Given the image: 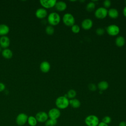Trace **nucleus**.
Masks as SVG:
<instances>
[{
  "label": "nucleus",
  "mask_w": 126,
  "mask_h": 126,
  "mask_svg": "<svg viewBox=\"0 0 126 126\" xmlns=\"http://www.w3.org/2000/svg\"><path fill=\"white\" fill-rule=\"evenodd\" d=\"M55 105L59 109H64L69 105V100L65 96H60L57 98Z\"/></svg>",
  "instance_id": "nucleus-1"
},
{
  "label": "nucleus",
  "mask_w": 126,
  "mask_h": 126,
  "mask_svg": "<svg viewBox=\"0 0 126 126\" xmlns=\"http://www.w3.org/2000/svg\"><path fill=\"white\" fill-rule=\"evenodd\" d=\"M47 21L50 25L52 26L58 25L61 21L60 15L57 12H51L48 15Z\"/></svg>",
  "instance_id": "nucleus-2"
},
{
  "label": "nucleus",
  "mask_w": 126,
  "mask_h": 126,
  "mask_svg": "<svg viewBox=\"0 0 126 126\" xmlns=\"http://www.w3.org/2000/svg\"><path fill=\"white\" fill-rule=\"evenodd\" d=\"M84 122L87 126H97L99 123L98 117L95 115H90L87 116L85 118Z\"/></svg>",
  "instance_id": "nucleus-3"
},
{
  "label": "nucleus",
  "mask_w": 126,
  "mask_h": 126,
  "mask_svg": "<svg viewBox=\"0 0 126 126\" xmlns=\"http://www.w3.org/2000/svg\"><path fill=\"white\" fill-rule=\"evenodd\" d=\"M63 23L67 27H72L75 24V18L73 15L70 13H67L63 15Z\"/></svg>",
  "instance_id": "nucleus-4"
},
{
  "label": "nucleus",
  "mask_w": 126,
  "mask_h": 126,
  "mask_svg": "<svg viewBox=\"0 0 126 126\" xmlns=\"http://www.w3.org/2000/svg\"><path fill=\"white\" fill-rule=\"evenodd\" d=\"M108 15V10L104 7H98L94 12L95 17L98 19H103Z\"/></svg>",
  "instance_id": "nucleus-5"
},
{
  "label": "nucleus",
  "mask_w": 126,
  "mask_h": 126,
  "mask_svg": "<svg viewBox=\"0 0 126 126\" xmlns=\"http://www.w3.org/2000/svg\"><path fill=\"white\" fill-rule=\"evenodd\" d=\"M106 32L110 36L117 35L120 31V28L116 25L112 24L108 26L106 28Z\"/></svg>",
  "instance_id": "nucleus-6"
},
{
  "label": "nucleus",
  "mask_w": 126,
  "mask_h": 126,
  "mask_svg": "<svg viewBox=\"0 0 126 126\" xmlns=\"http://www.w3.org/2000/svg\"><path fill=\"white\" fill-rule=\"evenodd\" d=\"M28 116L24 113H19L16 118L15 121L16 124L19 126H22L25 125L28 121Z\"/></svg>",
  "instance_id": "nucleus-7"
},
{
  "label": "nucleus",
  "mask_w": 126,
  "mask_h": 126,
  "mask_svg": "<svg viewBox=\"0 0 126 126\" xmlns=\"http://www.w3.org/2000/svg\"><path fill=\"white\" fill-rule=\"evenodd\" d=\"M61 115V111L58 108H52L50 109L48 112V115L49 119L57 120L60 118Z\"/></svg>",
  "instance_id": "nucleus-8"
},
{
  "label": "nucleus",
  "mask_w": 126,
  "mask_h": 126,
  "mask_svg": "<svg viewBox=\"0 0 126 126\" xmlns=\"http://www.w3.org/2000/svg\"><path fill=\"white\" fill-rule=\"evenodd\" d=\"M56 0H40L39 2L43 8L45 9H49L55 7L57 2Z\"/></svg>",
  "instance_id": "nucleus-9"
},
{
  "label": "nucleus",
  "mask_w": 126,
  "mask_h": 126,
  "mask_svg": "<svg viewBox=\"0 0 126 126\" xmlns=\"http://www.w3.org/2000/svg\"><path fill=\"white\" fill-rule=\"evenodd\" d=\"M35 117L36 118L38 122L41 123H45L46 121L49 119L48 113L45 111L38 112L36 114Z\"/></svg>",
  "instance_id": "nucleus-10"
},
{
  "label": "nucleus",
  "mask_w": 126,
  "mask_h": 126,
  "mask_svg": "<svg viewBox=\"0 0 126 126\" xmlns=\"http://www.w3.org/2000/svg\"><path fill=\"white\" fill-rule=\"evenodd\" d=\"M10 40L9 38L6 36H2L0 37V47L1 48L6 49L8 48V47L10 45Z\"/></svg>",
  "instance_id": "nucleus-11"
},
{
  "label": "nucleus",
  "mask_w": 126,
  "mask_h": 126,
  "mask_svg": "<svg viewBox=\"0 0 126 126\" xmlns=\"http://www.w3.org/2000/svg\"><path fill=\"white\" fill-rule=\"evenodd\" d=\"M35 16L40 19L45 18L47 16V11L46 9L42 7L38 8L35 12Z\"/></svg>",
  "instance_id": "nucleus-12"
},
{
  "label": "nucleus",
  "mask_w": 126,
  "mask_h": 126,
  "mask_svg": "<svg viewBox=\"0 0 126 126\" xmlns=\"http://www.w3.org/2000/svg\"><path fill=\"white\" fill-rule=\"evenodd\" d=\"M93 26V21L89 18H87L83 20L81 23V27L85 30H89L91 29Z\"/></svg>",
  "instance_id": "nucleus-13"
},
{
  "label": "nucleus",
  "mask_w": 126,
  "mask_h": 126,
  "mask_svg": "<svg viewBox=\"0 0 126 126\" xmlns=\"http://www.w3.org/2000/svg\"><path fill=\"white\" fill-rule=\"evenodd\" d=\"M39 68L41 72L43 73H47L50 70L51 65L48 62L43 61L40 64Z\"/></svg>",
  "instance_id": "nucleus-14"
},
{
  "label": "nucleus",
  "mask_w": 126,
  "mask_h": 126,
  "mask_svg": "<svg viewBox=\"0 0 126 126\" xmlns=\"http://www.w3.org/2000/svg\"><path fill=\"white\" fill-rule=\"evenodd\" d=\"M55 7L56 9L60 12L64 11L67 8L66 3L63 1H57Z\"/></svg>",
  "instance_id": "nucleus-15"
},
{
  "label": "nucleus",
  "mask_w": 126,
  "mask_h": 126,
  "mask_svg": "<svg viewBox=\"0 0 126 126\" xmlns=\"http://www.w3.org/2000/svg\"><path fill=\"white\" fill-rule=\"evenodd\" d=\"M10 31L9 27L4 24H0V35L5 36Z\"/></svg>",
  "instance_id": "nucleus-16"
},
{
  "label": "nucleus",
  "mask_w": 126,
  "mask_h": 126,
  "mask_svg": "<svg viewBox=\"0 0 126 126\" xmlns=\"http://www.w3.org/2000/svg\"><path fill=\"white\" fill-rule=\"evenodd\" d=\"M1 55L6 59H10L13 56V53L10 49L6 48L1 51Z\"/></svg>",
  "instance_id": "nucleus-17"
},
{
  "label": "nucleus",
  "mask_w": 126,
  "mask_h": 126,
  "mask_svg": "<svg viewBox=\"0 0 126 126\" xmlns=\"http://www.w3.org/2000/svg\"><path fill=\"white\" fill-rule=\"evenodd\" d=\"M108 15L112 19H116L119 16V12L116 8H111L108 10Z\"/></svg>",
  "instance_id": "nucleus-18"
},
{
  "label": "nucleus",
  "mask_w": 126,
  "mask_h": 126,
  "mask_svg": "<svg viewBox=\"0 0 126 126\" xmlns=\"http://www.w3.org/2000/svg\"><path fill=\"white\" fill-rule=\"evenodd\" d=\"M109 87V84L106 81H101L97 84V88L100 91L106 90Z\"/></svg>",
  "instance_id": "nucleus-19"
},
{
  "label": "nucleus",
  "mask_w": 126,
  "mask_h": 126,
  "mask_svg": "<svg viewBox=\"0 0 126 126\" xmlns=\"http://www.w3.org/2000/svg\"><path fill=\"white\" fill-rule=\"evenodd\" d=\"M125 43H126L125 38L123 36H118L115 40V44L119 47H121L124 46V45L125 44Z\"/></svg>",
  "instance_id": "nucleus-20"
},
{
  "label": "nucleus",
  "mask_w": 126,
  "mask_h": 126,
  "mask_svg": "<svg viewBox=\"0 0 126 126\" xmlns=\"http://www.w3.org/2000/svg\"><path fill=\"white\" fill-rule=\"evenodd\" d=\"M69 105L73 108H78L81 105V102L77 98H72L69 99Z\"/></svg>",
  "instance_id": "nucleus-21"
},
{
  "label": "nucleus",
  "mask_w": 126,
  "mask_h": 126,
  "mask_svg": "<svg viewBox=\"0 0 126 126\" xmlns=\"http://www.w3.org/2000/svg\"><path fill=\"white\" fill-rule=\"evenodd\" d=\"M27 123L30 126H36L38 122L35 116H30L28 117Z\"/></svg>",
  "instance_id": "nucleus-22"
},
{
  "label": "nucleus",
  "mask_w": 126,
  "mask_h": 126,
  "mask_svg": "<svg viewBox=\"0 0 126 126\" xmlns=\"http://www.w3.org/2000/svg\"><path fill=\"white\" fill-rule=\"evenodd\" d=\"M76 94H77L76 92L74 90L70 89L68 91L67 94L64 96H65L66 97H67L68 98H69L70 99L74 98L76 96Z\"/></svg>",
  "instance_id": "nucleus-23"
},
{
  "label": "nucleus",
  "mask_w": 126,
  "mask_h": 126,
  "mask_svg": "<svg viewBox=\"0 0 126 126\" xmlns=\"http://www.w3.org/2000/svg\"><path fill=\"white\" fill-rule=\"evenodd\" d=\"M57 124V120L48 119L45 123V126H55Z\"/></svg>",
  "instance_id": "nucleus-24"
},
{
  "label": "nucleus",
  "mask_w": 126,
  "mask_h": 126,
  "mask_svg": "<svg viewBox=\"0 0 126 126\" xmlns=\"http://www.w3.org/2000/svg\"><path fill=\"white\" fill-rule=\"evenodd\" d=\"M95 7V4L93 1H90L89 2L86 6V9L88 12H92L93 11Z\"/></svg>",
  "instance_id": "nucleus-25"
},
{
  "label": "nucleus",
  "mask_w": 126,
  "mask_h": 126,
  "mask_svg": "<svg viewBox=\"0 0 126 126\" xmlns=\"http://www.w3.org/2000/svg\"><path fill=\"white\" fill-rule=\"evenodd\" d=\"M54 32H55V30L53 26L51 25H49L46 27L45 32L48 35H52L54 33Z\"/></svg>",
  "instance_id": "nucleus-26"
},
{
  "label": "nucleus",
  "mask_w": 126,
  "mask_h": 126,
  "mask_svg": "<svg viewBox=\"0 0 126 126\" xmlns=\"http://www.w3.org/2000/svg\"><path fill=\"white\" fill-rule=\"evenodd\" d=\"M71 30L74 33H78L80 31V27L78 25L74 24L71 27Z\"/></svg>",
  "instance_id": "nucleus-27"
},
{
  "label": "nucleus",
  "mask_w": 126,
  "mask_h": 126,
  "mask_svg": "<svg viewBox=\"0 0 126 126\" xmlns=\"http://www.w3.org/2000/svg\"><path fill=\"white\" fill-rule=\"evenodd\" d=\"M111 121H112V119L111 117L108 116H106L104 117L102 119V122L107 125L109 124L111 122Z\"/></svg>",
  "instance_id": "nucleus-28"
},
{
  "label": "nucleus",
  "mask_w": 126,
  "mask_h": 126,
  "mask_svg": "<svg viewBox=\"0 0 126 126\" xmlns=\"http://www.w3.org/2000/svg\"><path fill=\"white\" fill-rule=\"evenodd\" d=\"M95 32L98 35H102L104 33L105 30L102 28H98L96 30Z\"/></svg>",
  "instance_id": "nucleus-29"
},
{
  "label": "nucleus",
  "mask_w": 126,
  "mask_h": 126,
  "mask_svg": "<svg viewBox=\"0 0 126 126\" xmlns=\"http://www.w3.org/2000/svg\"><path fill=\"white\" fill-rule=\"evenodd\" d=\"M103 7L106 9L110 7L111 5V2L109 0H105L103 1Z\"/></svg>",
  "instance_id": "nucleus-30"
},
{
  "label": "nucleus",
  "mask_w": 126,
  "mask_h": 126,
  "mask_svg": "<svg viewBox=\"0 0 126 126\" xmlns=\"http://www.w3.org/2000/svg\"><path fill=\"white\" fill-rule=\"evenodd\" d=\"M88 88L91 91H95L96 90L97 87L95 84L93 83H90L88 85Z\"/></svg>",
  "instance_id": "nucleus-31"
},
{
  "label": "nucleus",
  "mask_w": 126,
  "mask_h": 126,
  "mask_svg": "<svg viewBox=\"0 0 126 126\" xmlns=\"http://www.w3.org/2000/svg\"><path fill=\"white\" fill-rule=\"evenodd\" d=\"M5 89V85L2 82H0V92H2Z\"/></svg>",
  "instance_id": "nucleus-32"
},
{
  "label": "nucleus",
  "mask_w": 126,
  "mask_h": 126,
  "mask_svg": "<svg viewBox=\"0 0 126 126\" xmlns=\"http://www.w3.org/2000/svg\"><path fill=\"white\" fill-rule=\"evenodd\" d=\"M97 126H108V125H107V124H105V123H103L101 121V122L99 123Z\"/></svg>",
  "instance_id": "nucleus-33"
},
{
  "label": "nucleus",
  "mask_w": 126,
  "mask_h": 126,
  "mask_svg": "<svg viewBox=\"0 0 126 126\" xmlns=\"http://www.w3.org/2000/svg\"><path fill=\"white\" fill-rule=\"evenodd\" d=\"M119 126H126V121H121L119 124Z\"/></svg>",
  "instance_id": "nucleus-34"
},
{
  "label": "nucleus",
  "mask_w": 126,
  "mask_h": 126,
  "mask_svg": "<svg viewBox=\"0 0 126 126\" xmlns=\"http://www.w3.org/2000/svg\"><path fill=\"white\" fill-rule=\"evenodd\" d=\"M123 12L124 15L126 17V6H125V7H124V8L123 9Z\"/></svg>",
  "instance_id": "nucleus-35"
},
{
  "label": "nucleus",
  "mask_w": 126,
  "mask_h": 126,
  "mask_svg": "<svg viewBox=\"0 0 126 126\" xmlns=\"http://www.w3.org/2000/svg\"><path fill=\"white\" fill-rule=\"evenodd\" d=\"M1 51V48L0 47V52Z\"/></svg>",
  "instance_id": "nucleus-36"
},
{
  "label": "nucleus",
  "mask_w": 126,
  "mask_h": 126,
  "mask_svg": "<svg viewBox=\"0 0 126 126\" xmlns=\"http://www.w3.org/2000/svg\"><path fill=\"white\" fill-rule=\"evenodd\" d=\"M125 3H126V0L125 1Z\"/></svg>",
  "instance_id": "nucleus-37"
},
{
  "label": "nucleus",
  "mask_w": 126,
  "mask_h": 126,
  "mask_svg": "<svg viewBox=\"0 0 126 126\" xmlns=\"http://www.w3.org/2000/svg\"></svg>",
  "instance_id": "nucleus-38"
}]
</instances>
